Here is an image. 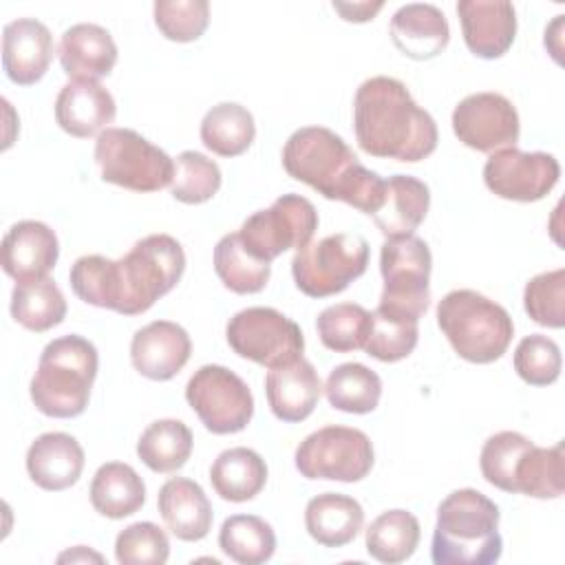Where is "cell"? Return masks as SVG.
I'll return each mask as SVG.
<instances>
[{
	"instance_id": "cell-1",
	"label": "cell",
	"mask_w": 565,
	"mask_h": 565,
	"mask_svg": "<svg viewBox=\"0 0 565 565\" xmlns=\"http://www.w3.org/2000/svg\"><path fill=\"white\" fill-rule=\"evenodd\" d=\"M185 271V252L170 234H150L137 241L117 260L99 254L79 256L68 280L79 300L121 316L148 311L172 291Z\"/></svg>"
},
{
	"instance_id": "cell-2",
	"label": "cell",
	"mask_w": 565,
	"mask_h": 565,
	"mask_svg": "<svg viewBox=\"0 0 565 565\" xmlns=\"http://www.w3.org/2000/svg\"><path fill=\"white\" fill-rule=\"evenodd\" d=\"M353 130L358 146L380 159L417 163L437 148V124L419 108L408 88L386 75L369 77L353 99Z\"/></svg>"
},
{
	"instance_id": "cell-3",
	"label": "cell",
	"mask_w": 565,
	"mask_h": 565,
	"mask_svg": "<svg viewBox=\"0 0 565 565\" xmlns=\"http://www.w3.org/2000/svg\"><path fill=\"white\" fill-rule=\"evenodd\" d=\"M282 168L329 201H342L369 216L382 207L386 179L364 168L347 141L324 126L291 132L282 148Z\"/></svg>"
},
{
	"instance_id": "cell-4",
	"label": "cell",
	"mask_w": 565,
	"mask_h": 565,
	"mask_svg": "<svg viewBox=\"0 0 565 565\" xmlns=\"http://www.w3.org/2000/svg\"><path fill=\"white\" fill-rule=\"evenodd\" d=\"M499 508L483 492L461 488L437 508L430 558L435 565H490L501 558Z\"/></svg>"
},
{
	"instance_id": "cell-5",
	"label": "cell",
	"mask_w": 565,
	"mask_h": 565,
	"mask_svg": "<svg viewBox=\"0 0 565 565\" xmlns=\"http://www.w3.org/2000/svg\"><path fill=\"white\" fill-rule=\"evenodd\" d=\"M99 355L90 340L71 333L51 340L38 360L29 384L35 408L55 419H71L86 411L97 377Z\"/></svg>"
},
{
	"instance_id": "cell-6",
	"label": "cell",
	"mask_w": 565,
	"mask_h": 565,
	"mask_svg": "<svg viewBox=\"0 0 565 565\" xmlns=\"http://www.w3.org/2000/svg\"><path fill=\"white\" fill-rule=\"evenodd\" d=\"M437 324L455 353L472 364L499 360L514 335L510 313L475 289H452L437 305Z\"/></svg>"
},
{
	"instance_id": "cell-7",
	"label": "cell",
	"mask_w": 565,
	"mask_h": 565,
	"mask_svg": "<svg viewBox=\"0 0 565 565\" xmlns=\"http://www.w3.org/2000/svg\"><path fill=\"white\" fill-rule=\"evenodd\" d=\"M95 163L106 183L132 192H157L170 185L174 177V161L130 128H106L99 132Z\"/></svg>"
},
{
	"instance_id": "cell-8",
	"label": "cell",
	"mask_w": 565,
	"mask_h": 565,
	"mask_svg": "<svg viewBox=\"0 0 565 565\" xmlns=\"http://www.w3.org/2000/svg\"><path fill=\"white\" fill-rule=\"evenodd\" d=\"M430 269L433 256L424 238H386L380 249L384 289L377 311L419 322L430 302Z\"/></svg>"
},
{
	"instance_id": "cell-9",
	"label": "cell",
	"mask_w": 565,
	"mask_h": 565,
	"mask_svg": "<svg viewBox=\"0 0 565 565\" xmlns=\"http://www.w3.org/2000/svg\"><path fill=\"white\" fill-rule=\"evenodd\" d=\"M369 243L358 234H329L296 252L291 274L296 287L309 298L344 291L366 271Z\"/></svg>"
},
{
	"instance_id": "cell-10",
	"label": "cell",
	"mask_w": 565,
	"mask_h": 565,
	"mask_svg": "<svg viewBox=\"0 0 565 565\" xmlns=\"http://www.w3.org/2000/svg\"><path fill=\"white\" fill-rule=\"evenodd\" d=\"M373 444L366 433L349 426H324L307 435L294 461L302 477L355 483L373 468Z\"/></svg>"
},
{
	"instance_id": "cell-11",
	"label": "cell",
	"mask_w": 565,
	"mask_h": 565,
	"mask_svg": "<svg viewBox=\"0 0 565 565\" xmlns=\"http://www.w3.org/2000/svg\"><path fill=\"white\" fill-rule=\"evenodd\" d=\"M318 230L313 203L300 194H282L267 210L247 216L238 230L245 249L265 263H271L287 249H302Z\"/></svg>"
},
{
	"instance_id": "cell-12",
	"label": "cell",
	"mask_w": 565,
	"mask_h": 565,
	"mask_svg": "<svg viewBox=\"0 0 565 565\" xmlns=\"http://www.w3.org/2000/svg\"><path fill=\"white\" fill-rule=\"evenodd\" d=\"M225 338L236 355L267 369L289 364L305 351L300 327L271 307H247L234 313Z\"/></svg>"
},
{
	"instance_id": "cell-13",
	"label": "cell",
	"mask_w": 565,
	"mask_h": 565,
	"mask_svg": "<svg viewBox=\"0 0 565 565\" xmlns=\"http://www.w3.org/2000/svg\"><path fill=\"white\" fill-rule=\"evenodd\" d=\"M185 399L214 435L241 433L254 415L249 386L221 364H205L185 384Z\"/></svg>"
},
{
	"instance_id": "cell-14",
	"label": "cell",
	"mask_w": 565,
	"mask_h": 565,
	"mask_svg": "<svg viewBox=\"0 0 565 565\" xmlns=\"http://www.w3.org/2000/svg\"><path fill=\"white\" fill-rule=\"evenodd\" d=\"M561 179L554 154L503 148L490 154L483 166V181L490 192L505 201L534 203L547 196Z\"/></svg>"
},
{
	"instance_id": "cell-15",
	"label": "cell",
	"mask_w": 565,
	"mask_h": 565,
	"mask_svg": "<svg viewBox=\"0 0 565 565\" xmlns=\"http://www.w3.org/2000/svg\"><path fill=\"white\" fill-rule=\"evenodd\" d=\"M452 132L477 152L514 148L521 135L519 113L501 93H472L455 106Z\"/></svg>"
},
{
	"instance_id": "cell-16",
	"label": "cell",
	"mask_w": 565,
	"mask_h": 565,
	"mask_svg": "<svg viewBox=\"0 0 565 565\" xmlns=\"http://www.w3.org/2000/svg\"><path fill=\"white\" fill-rule=\"evenodd\" d=\"M192 340L188 331L170 320H154L141 327L130 342L135 371L154 382L172 380L190 360Z\"/></svg>"
},
{
	"instance_id": "cell-17",
	"label": "cell",
	"mask_w": 565,
	"mask_h": 565,
	"mask_svg": "<svg viewBox=\"0 0 565 565\" xmlns=\"http://www.w3.org/2000/svg\"><path fill=\"white\" fill-rule=\"evenodd\" d=\"M457 15L463 31V42L470 53L481 60H497L514 42L516 11L505 0H459Z\"/></svg>"
},
{
	"instance_id": "cell-18",
	"label": "cell",
	"mask_w": 565,
	"mask_h": 565,
	"mask_svg": "<svg viewBox=\"0 0 565 565\" xmlns=\"http://www.w3.org/2000/svg\"><path fill=\"white\" fill-rule=\"evenodd\" d=\"M53 60V35L35 18H18L2 29V68L18 86H31L44 77Z\"/></svg>"
},
{
	"instance_id": "cell-19",
	"label": "cell",
	"mask_w": 565,
	"mask_h": 565,
	"mask_svg": "<svg viewBox=\"0 0 565 565\" xmlns=\"http://www.w3.org/2000/svg\"><path fill=\"white\" fill-rule=\"evenodd\" d=\"M57 256V236L42 221H20L2 238V269L15 282L49 276Z\"/></svg>"
},
{
	"instance_id": "cell-20",
	"label": "cell",
	"mask_w": 565,
	"mask_h": 565,
	"mask_svg": "<svg viewBox=\"0 0 565 565\" xmlns=\"http://www.w3.org/2000/svg\"><path fill=\"white\" fill-rule=\"evenodd\" d=\"M322 393V382L313 364L298 358L289 364L269 369L265 377V395L271 413L287 424L307 419Z\"/></svg>"
},
{
	"instance_id": "cell-21",
	"label": "cell",
	"mask_w": 565,
	"mask_h": 565,
	"mask_svg": "<svg viewBox=\"0 0 565 565\" xmlns=\"http://www.w3.org/2000/svg\"><path fill=\"white\" fill-rule=\"evenodd\" d=\"M84 448L68 433H44L26 450V472L31 481L49 492L75 486L84 470Z\"/></svg>"
},
{
	"instance_id": "cell-22",
	"label": "cell",
	"mask_w": 565,
	"mask_h": 565,
	"mask_svg": "<svg viewBox=\"0 0 565 565\" xmlns=\"http://www.w3.org/2000/svg\"><path fill=\"white\" fill-rule=\"evenodd\" d=\"M115 115V99L99 82H68L55 99L57 126L77 139L104 132Z\"/></svg>"
},
{
	"instance_id": "cell-23",
	"label": "cell",
	"mask_w": 565,
	"mask_h": 565,
	"mask_svg": "<svg viewBox=\"0 0 565 565\" xmlns=\"http://www.w3.org/2000/svg\"><path fill=\"white\" fill-rule=\"evenodd\" d=\"M60 64L73 82H97L117 64V44L113 35L90 22L68 26L60 40Z\"/></svg>"
},
{
	"instance_id": "cell-24",
	"label": "cell",
	"mask_w": 565,
	"mask_h": 565,
	"mask_svg": "<svg viewBox=\"0 0 565 565\" xmlns=\"http://www.w3.org/2000/svg\"><path fill=\"white\" fill-rule=\"evenodd\" d=\"M159 514L166 527L185 543L201 541L212 530V503L203 488L185 477L168 479L157 497Z\"/></svg>"
},
{
	"instance_id": "cell-25",
	"label": "cell",
	"mask_w": 565,
	"mask_h": 565,
	"mask_svg": "<svg viewBox=\"0 0 565 565\" xmlns=\"http://www.w3.org/2000/svg\"><path fill=\"white\" fill-rule=\"evenodd\" d=\"M391 40L411 60H433L448 46L450 26L435 4L411 2L393 13Z\"/></svg>"
},
{
	"instance_id": "cell-26",
	"label": "cell",
	"mask_w": 565,
	"mask_h": 565,
	"mask_svg": "<svg viewBox=\"0 0 565 565\" xmlns=\"http://www.w3.org/2000/svg\"><path fill=\"white\" fill-rule=\"evenodd\" d=\"M430 207V190L411 174H393L386 179L382 207L373 214L377 230L386 238L413 236L424 223Z\"/></svg>"
},
{
	"instance_id": "cell-27",
	"label": "cell",
	"mask_w": 565,
	"mask_h": 565,
	"mask_svg": "<svg viewBox=\"0 0 565 565\" xmlns=\"http://www.w3.org/2000/svg\"><path fill=\"white\" fill-rule=\"evenodd\" d=\"M364 525L362 505L347 494L322 492L309 499L305 508V527L309 536L324 547H344Z\"/></svg>"
},
{
	"instance_id": "cell-28",
	"label": "cell",
	"mask_w": 565,
	"mask_h": 565,
	"mask_svg": "<svg viewBox=\"0 0 565 565\" xmlns=\"http://www.w3.org/2000/svg\"><path fill=\"white\" fill-rule=\"evenodd\" d=\"M210 483L225 501H252L267 483V463L256 450L245 446L223 450L210 468Z\"/></svg>"
},
{
	"instance_id": "cell-29",
	"label": "cell",
	"mask_w": 565,
	"mask_h": 565,
	"mask_svg": "<svg viewBox=\"0 0 565 565\" xmlns=\"http://www.w3.org/2000/svg\"><path fill=\"white\" fill-rule=\"evenodd\" d=\"M90 503L106 519L130 516L146 503V483L128 463H102L90 481Z\"/></svg>"
},
{
	"instance_id": "cell-30",
	"label": "cell",
	"mask_w": 565,
	"mask_h": 565,
	"mask_svg": "<svg viewBox=\"0 0 565 565\" xmlns=\"http://www.w3.org/2000/svg\"><path fill=\"white\" fill-rule=\"evenodd\" d=\"M66 316V300L53 278L15 282L11 291V318L26 331L44 333Z\"/></svg>"
},
{
	"instance_id": "cell-31",
	"label": "cell",
	"mask_w": 565,
	"mask_h": 565,
	"mask_svg": "<svg viewBox=\"0 0 565 565\" xmlns=\"http://www.w3.org/2000/svg\"><path fill=\"white\" fill-rule=\"evenodd\" d=\"M256 137L252 113L236 102H221L212 106L201 121V141L218 157L243 154Z\"/></svg>"
},
{
	"instance_id": "cell-32",
	"label": "cell",
	"mask_w": 565,
	"mask_h": 565,
	"mask_svg": "<svg viewBox=\"0 0 565 565\" xmlns=\"http://www.w3.org/2000/svg\"><path fill=\"white\" fill-rule=\"evenodd\" d=\"M419 521L408 510H386L366 527V552L371 558L397 565L408 561L419 545Z\"/></svg>"
},
{
	"instance_id": "cell-33",
	"label": "cell",
	"mask_w": 565,
	"mask_h": 565,
	"mask_svg": "<svg viewBox=\"0 0 565 565\" xmlns=\"http://www.w3.org/2000/svg\"><path fill=\"white\" fill-rule=\"evenodd\" d=\"M194 437L181 419L152 422L137 441V457L152 472H174L185 466L192 455Z\"/></svg>"
},
{
	"instance_id": "cell-34",
	"label": "cell",
	"mask_w": 565,
	"mask_h": 565,
	"mask_svg": "<svg viewBox=\"0 0 565 565\" xmlns=\"http://www.w3.org/2000/svg\"><path fill=\"white\" fill-rule=\"evenodd\" d=\"M322 391L335 411L366 415L380 404L382 380L360 362H344L329 373Z\"/></svg>"
},
{
	"instance_id": "cell-35",
	"label": "cell",
	"mask_w": 565,
	"mask_h": 565,
	"mask_svg": "<svg viewBox=\"0 0 565 565\" xmlns=\"http://www.w3.org/2000/svg\"><path fill=\"white\" fill-rule=\"evenodd\" d=\"M565 490L563 444L539 448L532 444L516 463L514 494L534 499H558Z\"/></svg>"
},
{
	"instance_id": "cell-36",
	"label": "cell",
	"mask_w": 565,
	"mask_h": 565,
	"mask_svg": "<svg viewBox=\"0 0 565 565\" xmlns=\"http://www.w3.org/2000/svg\"><path fill=\"white\" fill-rule=\"evenodd\" d=\"M218 547L241 565H260L274 556L276 534L271 525L256 514H232L221 525Z\"/></svg>"
},
{
	"instance_id": "cell-37",
	"label": "cell",
	"mask_w": 565,
	"mask_h": 565,
	"mask_svg": "<svg viewBox=\"0 0 565 565\" xmlns=\"http://www.w3.org/2000/svg\"><path fill=\"white\" fill-rule=\"evenodd\" d=\"M214 271L218 280L234 294H258L265 289L271 267L254 258L241 243L238 232L225 234L214 247Z\"/></svg>"
},
{
	"instance_id": "cell-38",
	"label": "cell",
	"mask_w": 565,
	"mask_h": 565,
	"mask_svg": "<svg viewBox=\"0 0 565 565\" xmlns=\"http://www.w3.org/2000/svg\"><path fill=\"white\" fill-rule=\"evenodd\" d=\"M320 342L335 353L364 349L371 331V311L355 302H338L320 311L316 318Z\"/></svg>"
},
{
	"instance_id": "cell-39",
	"label": "cell",
	"mask_w": 565,
	"mask_h": 565,
	"mask_svg": "<svg viewBox=\"0 0 565 565\" xmlns=\"http://www.w3.org/2000/svg\"><path fill=\"white\" fill-rule=\"evenodd\" d=\"M221 168L196 150H183L174 161L170 194L185 205L210 201L221 188Z\"/></svg>"
},
{
	"instance_id": "cell-40",
	"label": "cell",
	"mask_w": 565,
	"mask_h": 565,
	"mask_svg": "<svg viewBox=\"0 0 565 565\" xmlns=\"http://www.w3.org/2000/svg\"><path fill=\"white\" fill-rule=\"evenodd\" d=\"M534 441L516 430H501L490 435L479 455V468L483 479L503 490L514 494V470L523 452L532 446Z\"/></svg>"
},
{
	"instance_id": "cell-41",
	"label": "cell",
	"mask_w": 565,
	"mask_h": 565,
	"mask_svg": "<svg viewBox=\"0 0 565 565\" xmlns=\"http://www.w3.org/2000/svg\"><path fill=\"white\" fill-rule=\"evenodd\" d=\"M417 320L399 318L384 311H371V331L364 344L366 355L380 362H399L417 347Z\"/></svg>"
},
{
	"instance_id": "cell-42",
	"label": "cell",
	"mask_w": 565,
	"mask_h": 565,
	"mask_svg": "<svg viewBox=\"0 0 565 565\" xmlns=\"http://www.w3.org/2000/svg\"><path fill=\"white\" fill-rule=\"evenodd\" d=\"M514 371L530 386H547L554 384L561 375L563 358L558 344L543 335L530 333L514 349Z\"/></svg>"
},
{
	"instance_id": "cell-43",
	"label": "cell",
	"mask_w": 565,
	"mask_h": 565,
	"mask_svg": "<svg viewBox=\"0 0 565 565\" xmlns=\"http://www.w3.org/2000/svg\"><path fill=\"white\" fill-rule=\"evenodd\" d=\"M523 307L536 324L561 329L565 324V269L558 267L530 278L523 289Z\"/></svg>"
},
{
	"instance_id": "cell-44",
	"label": "cell",
	"mask_w": 565,
	"mask_h": 565,
	"mask_svg": "<svg viewBox=\"0 0 565 565\" xmlns=\"http://www.w3.org/2000/svg\"><path fill=\"white\" fill-rule=\"evenodd\" d=\"M152 13L161 35L172 42H194L210 24L205 0H157Z\"/></svg>"
},
{
	"instance_id": "cell-45",
	"label": "cell",
	"mask_w": 565,
	"mask_h": 565,
	"mask_svg": "<svg viewBox=\"0 0 565 565\" xmlns=\"http://www.w3.org/2000/svg\"><path fill=\"white\" fill-rule=\"evenodd\" d=\"M168 556L170 541L157 523H132L115 539V558L121 565H163Z\"/></svg>"
},
{
	"instance_id": "cell-46",
	"label": "cell",
	"mask_w": 565,
	"mask_h": 565,
	"mask_svg": "<svg viewBox=\"0 0 565 565\" xmlns=\"http://www.w3.org/2000/svg\"><path fill=\"white\" fill-rule=\"evenodd\" d=\"M384 7V2H333V9L342 15L347 22H369L373 15Z\"/></svg>"
},
{
	"instance_id": "cell-47",
	"label": "cell",
	"mask_w": 565,
	"mask_h": 565,
	"mask_svg": "<svg viewBox=\"0 0 565 565\" xmlns=\"http://www.w3.org/2000/svg\"><path fill=\"white\" fill-rule=\"evenodd\" d=\"M57 561H60V563H64V561H71V563H73V561H97V563H102V556L95 554V552H90V550H86L84 545H77L75 550H68V552L60 554Z\"/></svg>"
}]
</instances>
